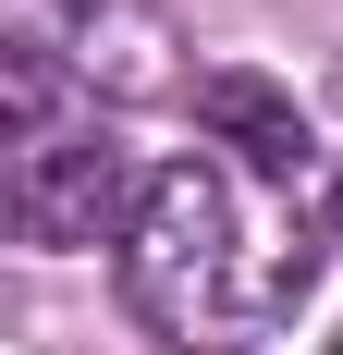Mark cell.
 I'll return each instance as SVG.
<instances>
[{"label": "cell", "instance_id": "1", "mask_svg": "<svg viewBox=\"0 0 343 355\" xmlns=\"http://www.w3.org/2000/svg\"><path fill=\"white\" fill-rule=\"evenodd\" d=\"M319 294V233L294 196L233 159H172L147 172V209L123 233V306L184 355H258Z\"/></svg>", "mask_w": 343, "mask_h": 355}, {"label": "cell", "instance_id": "2", "mask_svg": "<svg viewBox=\"0 0 343 355\" xmlns=\"http://www.w3.org/2000/svg\"><path fill=\"white\" fill-rule=\"evenodd\" d=\"M135 209H147V184H135V159H123L99 123L12 147V233H25V245H49V257L123 245V233H135Z\"/></svg>", "mask_w": 343, "mask_h": 355}, {"label": "cell", "instance_id": "3", "mask_svg": "<svg viewBox=\"0 0 343 355\" xmlns=\"http://www.w3.org/2000/svg\"><path fill=\"white\" fill-rule=\"evenodd\" d=\"M196 123L233 147V172H258V184H307V159H319V147H307V110L282 98L270 73H208V86H196Z\"/></svg>", "mask_w": 343, "mask_h": 355}, {"label": "cell", "instance_id": "4", "mask_svg": "<svg viewBox=\"0 0 343 355\" xmlns=\"http://www.w3.org/2000/svg\"><path fill=\"white\" fill-rule=\"evenodd\" d=\"M331 245H343V184H331Z\"/></svg>", "mask_w": 343, "mask_h": 355}, {"label": "cell", "instance_id": "5", "mask_svg": "<svg viewBox=\"0 0 343 355\" xmlns=\"http://www.w3.org/2000/svg\"><path fill=\"white\" fill-rule=\"evenodd\" d=\"M331 355H343V343H331Z\"/></svg>", "mask_w": 343, "mask_h": 355}]
</instances>
